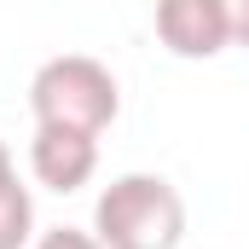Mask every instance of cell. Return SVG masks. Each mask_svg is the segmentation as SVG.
Returning <instances> with one entry per match:
<instances>
[{"instance_id":"52a82bcc","label":"cell","mask_w":249,"mask_h":249,"mask_svg":"<svg viewBox=\"0 0 249 249\" xmlns=\"http://www.w3.org/2000/svg\"><path fill=\"white\" fill-rule=\"evenodd\" d=\"M226 29H232V47H249V0H226Z\"/></svg>"},{"instance_id":"277c9868","label":"cell","mask_w":249,"mask_h":249,"mask_svg":"<svg viewBox=\"0 0 249 249\" xmlns=\"http://www.w3.org/2000/svg\"><path fill=\"white\" fill-rule=\"evenodd\" d=\"M29 168L47 191H81L99 174V139L70 133V127H35L29 139Z\"/></svg>"},{"instance_id":"3957f363","label":"cell","mask_w":249,"mask_h":249,"mask_svg":"<svg viewBox=\"0 0 249 249\" xmlns=\"http://www.w3.org/2000/svg\"><path fill=\"white\" fill-rule=\"evenodd\" d=\"M157 35L174 58H214L232 47L226 29V0H162L157 6Z\"/></svg>"},{"instance_id":"ba28073f","label":"cell","mask_w":249,"mask_h":249,"mask_svg":"<svg viewBox=\"0 0 249 249\" xmlns=\"http://www.w3.org/2000/svg\"><path fill=\"white\" fill-rule=\"evenodd\" d=\"M6 186H18V162H12V145L0 139V191Z\"/></svg>"},{"instance_id":"6da1fadb","label":"cell","mask_w":249,"mask_h":249,"mask_svg":"<svg viewBox=\"0 0 249 249\" xmlns=\"http://www.w3.org/2000/svg\"><path fill=\"white\" fill-rule=\"evenodd\" d=\"M93 238L105 249H180L186 197L162 174H116L93 203Z\"/></svg>"},{"instance_id":"8992f818","label":"cell","mask_w":249,"mask_h":249,"mask_svg":"<svg viewBox=\"0 0 249 249\" xmlns=\"http://www.w3.org/2000/svg\"><path fill=\"white\" fill-rule=\"evenodd\" d=\"M35 249H105L93 232H81V226H53V232H41Z\"/></svg>"},{"instance_id":"5b68a950","label":"cell","mask_w":249,"mask_h":249,"mask_svg":"<svg viewBox=\"0 0 249 249\" xmlns=\"http://www.w3.org/2000/svg\"><path fill=\"white\" fill-rule=\"evenodd\" d=\"M35 238V197L29 186H6L0 191V249H23Z\"/></svg>"},{"instance_id":"7a4b0ae2","label":"cell","mask_w":249,"mask_h":249,"mask_svg":"<svg viewBox=\"0 0 249 249\" xmlns=\"http://www.w3.org/2000/svg\"><path fill=\"white\" fill-rule=\"evenodd\" d=\"M29 110L35 127H70V133H105L122 110V87L116 75L87 53H58L35 70L29 81Z\"/></svg>"}]
</instances>
